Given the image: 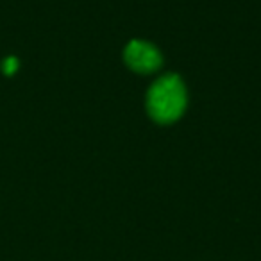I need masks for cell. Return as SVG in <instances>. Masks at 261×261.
I'll return each mask as SVG.
<instances>
[{"instance_id":"3957f363","label":"cell","mask_w":261,"mask_h":261,"mask_svg":"<svg viewBox=\"0 0 261 261\" xmlns=\"http://www.w3.org/2000/svg\"><path fill=\"white\" fill-rule=\"evenodd\" d=\"M2 70H4L6 75H13V73L18 70V59L16 58H8L2 63Z\"/></svg>"},{"instance_id":"6da1fadb","label":"cell","mask_w":261,"mask_h":261,"mask_svg":"<svg viewBox=\"0 0 261 261\" xmlns=\"http://www.w3.org/2000/svg\"><path fill=\"white\" fill-rule=\"evenodd\" d=\"M186 106L182 83L174 75L160 79L149 91V113L158 122H174Z\"/></svg>"},{"instance_id":"7a4b0ae2","label":"cell","mask_w":261,"mask_h":261,"mask_svg":"<svg viewBox=\"0 0 261 261\" xmlns=\"http://www.w3.org/2000/svg\"><path fill=\"white\" fill-rule=\"evenodd\" d=\"M125 61L136 72H152L160 66L161 56L156 50V47H152L150 43L130 41L129 47L125 48Z\"/></svg>"}]
</instances>
